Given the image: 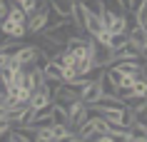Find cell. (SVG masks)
Here are the masks:
<instances>
[{
  "instance_id": "obj_1",
  "label": "cell",
  "mask_w": 147,
  "mask_h": 142,
  "mask_svg": "<svg viewBox=\"0 0 147 142\" xmlns=\"http://www.w3.org/2000/svg\"><path fill=\"white\" fill-rule=\"evenodd\" d=\"M78 25L72 23V20H65V23H60V25H55V28H47V30H42V35L45 38H50L53 42H57L60 47H65V42H67L70 38H75L78 35Z\"/></svg>"
},
{
  "instance_id": "obj_2",
  "label": "cell",
  "mask_w": 147,
  "mask_h": 142,
  "mask_svg": "<svg viewBox=\"0 0 147 142\" xmlns=\"http://www.w3.org/2000/svg\"><path fill=\"white\" fill-rule=\"evenodd\" d=\"M47 8H50V3L42 0L38 8L28 15V35H40V32L45 30V25H47Z\"/></svg>"
},
{
  "instance_id": "obj_3",
  "label": "cell",
  "mask_w": 147,
  "mask_h": 142,
  "mask_svg": "<svg viewBox=\"0 0 147 142\" xmlns=\"http://www.w3.org/2000/svg\"><path fill=\"white\" fill-rule=\"evenodd\" d=\"M65 107H67V125L72 127V130L87 120V105L82 102L80 97H78V100H72L70 105H65Z\"/></svg>"
},
{
  "instance_id": "obj_4",
  "label": "cell",
  "mask_w": 147,
  "mask_h": 142,
  "mask_svg": "<svg viewBox=\"0 0 147 142\" xmlns=\"http://www.w3.org/2000/svg\"><path fill=\"white\" fill-rule=\"evenodd\" d=\"M102 97V77H92L82 90H80V100L85 105H95Z\"/></svg>"
},
{
  "instance_id": "obj_5",
  "label": "cell",
  "mask_w": 147,
  "mask_h": 142,
  "mask_svg": "<svg viewBox=\"0 0 147 142\" xmlns=\"http://www.w3.org/2000/svg\"><path fill=\"white\" fill-rule=\"evenodd\" d=\"M53 102H55V100H53V92L47 90L45 82L32 90V95H30V107H32V110H38V107H47V105H53Z\"/></svg>"
},
{
  "instance_id": "obj_6",
  "label": "cell",
  "mask_w": 147,
  "mask_h": 142,
  "mask_svg": "<svg viewBox=\"0 0 147 142\" xmlns=\"http://www.w3.org/2000/svg\"><path fill=\"white\" fill-rule=\"evenodd\" d=\"M127 40H130L132 45L142 52L145 45H147V28H145V25H137V23L130 25V30H127Z\"/></svg>"
},
{
  "instance_id": "obj_7",
  "label": "cell",
  "mask_w": 147,
  "mask_h": 142,
  "mask_svg": "<svg viewBox=\"0 0 147 142\" xmlns=\"http://www.w3.org/2000/svg\"><path fill=\"white\" fill-rule=\"evenodd\" d=\"M80 97V90H75V87H70L62 82L60 87H57V92H55V102H60V105H70L72 100H78Z\"/></svg>"
},
{
  "instance_id": "obj_8",
  "label": "cell",
  "mask_w": 147,
  "mask_h": 142,
  "mask_svg": "<svg viewBox=\"0 0 147 142\" xmlns=\"http://www.w3.org/2000/svg\"><path fill=\"white\" fill-rule=\"evenodd\" d=\"M142 65H145V60H117V63H112V67H117L120 72H127V75H140Z\"/></svg>"
},
{
  "instance_id": "obj_9",
  "label": "cell",
  "mask_w": 147,
  "mask_h": 142,
  "mask_svg": "<svg viewBox=\"0 0 147 142\" xmlns=\"http://www.w3.org/2000/svg\"><path fill=\"white\" fill-rule=\"evenodd\" d=\"M105 28V23H102V17L100 15H95V13H87V20H85V32L87 35H97V32Z\"/></svg>"
},
{
  "instance_id": "obj_10",
  "label": "cell",
  "mask_w": 147,
  "mask_h": 142,
  "mask_svg": "<svg viewBox=\"0 0 147 142\" xmlns=\"http://www.w3.org/2000/svg\"><path fill=\"white\" fill-rule=\"evenodd\" d=\"M42 72H45V77H50V80H62V65L57 63V60H53V57L45 63Z\"/></svg>"
},
{
  "instance_id": "obj_11",
  "label": "cell",
  "mask_w": 147,
  "mask_h": 142,
  "mask_svg": "<svg viewBox=\"0 0 147 142\" xmlns=\"http://www.w3.org/2000/svg\"><path fill=\"white\" fill-rule=\"evenodd\" d=\"M50 5H53L60 15L70 17V15H72V8H75V0H50Z\"/></svg>"
},
{
  "instance_id": "obj_12",
  "label": "cell",
  "mask_w": 147,
  "mask_h": 142,
  "mask_svg": "<svg viewBox=\"0 0 147 142\" xmlns=\"http://www.w3.org/2000/svg\"><path fill=\"white\" fill-rule=\"evenodd\" d=\"M127 142H147V127L135 122V125L130 127V137H127Z\"/></svg>"
},
{
  "instance_id": "obj_13",
  "label": "cell",
  "mask_w": 147,
  "mask_h": 142,
  "mask_svg": "<svg viewBox=\"0 0 147 142\" xmlns=\"http://www.w3.org/2000/svg\"><path fill=\"white\" fill-rule=\"evenodd\" d=\"M47 3H50V0H47ZM65 20H72V17L60 15V13L50 5V8H47V25H45V30H47V28H55V25H60V23H65Z\"/></svg>"
},
{
  "instance_id": "obj_14",
  "label": "cell",
  "mask_w": 147,
  "mask_h": 142,
  "mask_svg": "<svg viewBox=\"0 0 147 142\" xmlns=\"http://www.w3.org/2000/svg\"><path fill=\"white\" fill-rule=\"evenodd\" d=\"M35 140H38V142H55V137H53V125L35 127Z\"/></svg>"
},
{
  "instance_id": "obj_15",
  "label": "cell",
  "mask_w": 147,
  "mask_h": 142,
  "mask_svg": "<svg viewBox=\"0 0 147 142\" xmlns=\"http://www.w3.org/2000/svg\"><path fill=\"white\" fill-rule=\"evenodd\" d=\"M132 15H135V23H137V25H147V0L140 3V8L135 10Z\"/></svg>"
},
{
  "instance_id": "obj_16",
  "label": "cell",
  "mask_w": 147,
  "mask_h": 142,
  "mask_svg": "<svg viewBox=\"0 0 147 142\" xmlns=\"http://www.w3.org/2000/svg\"><path fill=\"white\" fill-rule=\"evenodd\" d=\"M125 42H127V32H117V35H112V38H110V47H112V50L122 47Z\"/></svg>"
},
{
  "instance_id": "obj_17",
  "label": "cell",
  "mask_w": 147,
  "mask_h": 142,
  "mask_svg": "<svg viewBox=\"0 0 147 142\" xmlns=\"http://www.w3.org/2000/svg\"><path fill=\"white\" fill-rule=\"evenodd\" d=\"M78 77V70H75V67H62V82H72V80Z\"/></svg>"
},
{
  "instance_id": "obj_18",
  "label": "cell",
  "mask_w": 147,
  "mask_h": 142,
  "mask_svg": "<svg viewBox=\"0 0 147 142\" xmlns=\"http://www.w3.org/2000/svg\"><path fill=\"white\" fill-rule=\"evenodd\" d=\"M8 10H10V0H0V23L8 17Z\"/></svg>"
},
{
  "instance_id": "obj_19",
  "label": "cell",
  "mask_w": 147,
  "mask_h": 142,
  "mask_svg": "<svg viewBox=\"0 0 147 142\" xmlns=\"http://www.w3.org/2000/svg\"><path fill=\"white\" fill-rule=\"evenodd\" d=\"M5 65H8V55H5V52H3V50H0V70H3V67H5Z\"/></svg>"
}]
</instances>
